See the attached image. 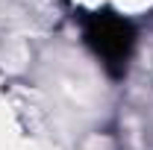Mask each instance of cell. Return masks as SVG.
I'll return each mask as SVG.
<instances>
[{"instance_id": "1", "label": "cell", "mask_w": 153, "mask_h": 150, "mask_svg": "<svg viewBox=\"0 0 153 150\" xmlns=\"http://www.w3.org/2000/svg\"><path fill=\"white\" fill-rule=\"evenodd\" d=\"M82 36L112 79H121L127 74L130 56L135 50V27L130 18L118 15L112 9L85 12L82 15Z\"/></svg>"}]
</instances>
